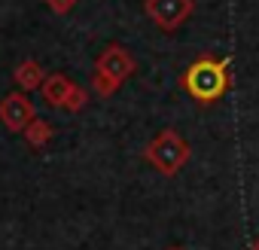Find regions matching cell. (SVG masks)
Masks as SVG:
<instances>
[{"instance_id": "1", "label": "cell", "mask_w": 259, "mask_h": 250, "mask_svg": "<svg viewBox=\"0 0 259 250\" xmlns=\"http://www.w3.org/2000/svg\"><path fill=\"white\" fill-rule=\"evenodd\" d=\"M232 58H210V55H201L195 58L183 73H180V89L198 101V104H217L229 86H232Z\"/></svg>"}, {"instance_id": "2", "label": "cell", "mask_w": 259, "mask_h": 250, "mask_svg": "<svg viewBox=\"0 0 259 250\" xmlns=\"http://www.w3.org/2000/svg\"><path fill=\"white\" fill-rule=\"evenodd\" d=\"M144 159L162 174V177H174L180 174L189 159H192V147L189 141L177 132V129H162L147 147H144Z\"/></svg>"}, {"instance_id": "3", "label": "cell", "mask_w": 259, "mask_h": 250, "mask_svg": "<svg viewBox=\"0 0 259 250\" xmlns=\"http://www.w3.org/2000/svg\"><path fill=\"white\" fill-rule=\"evenodd\" d=\"M144 13H147V19H150L159 31L171 34V31H177L183 22L192 19L195 0H144Z\"/></svg>"}, {"instance_id": "4", "label": "cell", "mask_w": 259, "mask_h": 250, "mask_svg": "<svg viewBox=\"0 0 259 250\" xmlns=\"http://www.w3.org/2000/svg\"><path fill=\"white\" fill-rule=\"evenodd\" d=\"M135 70H138V61H135V55L128 52L122 43L104 46V52L95 58V73H101V76H107V79H113L119 86L128 76H135Z\"/></svg>"}, {"instance_id": "5", "label": "cell", "mask_w": 259, "mask_h": 250, "mask_svg": "<svg viewBox=\"0 0 259 250\" xmlns=\"http://www.w3.org/2000/svg\"><path fill=\"white\" fill-rule=\"evenodd\" d=\"M37 119V110L31 104V98L25 92H10L4 101H0V122L4 129L13 135H25V129Z\"/></svg>"}, {"instance_id": "6", "label": "cell", "mask_w": 259, "mask_h": 250, "mask_svg": "<svg viewBox=\"0 0 259 250\" xmlns=\"http://www.w3.org/2000/svg\"><path fill=\"white\" fill-rule=\"evenodd\" d=\"M46 70H43V64L40 61H34V58H25V61H19V67L13 70V79H16V86L19 89H25V92H34V89H43V82H46Z\"/></svg>"}, {"instance_id": "7", "label": "cell", "mask_w": 259, "mask_h": 250, "mask_svg": "<svg viewBox=\"0 0 259 250\" xmlns=\"http://www.w3.org/2000/svg\"><path fill=\"white\" fill-rule=\"evenodd\" d=\"M73 86H76V82H70L64 73H49L40 92H43V101H46L49 107H64V101H67V95H70Z\"/></svg>"}, {"instance_id": "8", "label": "cell", "mask_w": 259, "mask_h": 250, "mask_svg": "<svg viewBox=\"0 0 259 250\" xmlns=\"http://www.w3.org/2000/svg\"><path fill=\"white\" fill-rule=\"evenodd\" d=\"M52 135H55V129H52L46 119H40V116H37V119L28 125V129H25V141H28V147H31V150H43V147L52 141Z\"/></svg>"}, {"instance_id": "9", "label": "cell", "mask_w": 259, "mask_h": 250, "mask_svg": "<svg viewBox=\"0 0 259 250\" xmlns=\"http://www.w3.org/2000/svg\"><path fill=\"white\" fill-rule=\"evenodd\" d=\"M85 104H89V92H85L82 86H73V89H70V95H67V101H64V110L79 113Z\"/></svg>"}, {"instance_id": "10", "label": "cell", "mask_w": 259, "mask_h": 250, "mask_svg": "<svg viewBox=\"0 0 259 250\" xmlns=\"http://www.w3.org/2000/svg\"><path fill=\"white\" fill-rule=\"evenodd\" d=\"M46 7H49L55 16H67V13H73L76 0H46Z\"/></svg>"}, {"instance_id": "11", "label": "cell", "mask_w": 259, "mask_h": 250, "mask_svg": "<svg viewBox=\"0 0 259 250\" xmlns=\"http://www.w3.org/2000/svg\"><path fill=\"white\" fill-rule=\"evenodd\" d=\"M250 250H259V238H256V241H253V244H250Z\"/></svg>"}, {"instance_id": "12", "label": "cell", "mask_w": 259, "mask_h": 250, "mask_svg": "<svg viewBox=\"0 0 259 250\" xmlns=\"http://www.w3.org/2000/svg\"><path fill=\"white\" fill-rule=\"evenodd\" d=\"M168 250H183V247H168Z\"/></svg>"}]
</instances>
